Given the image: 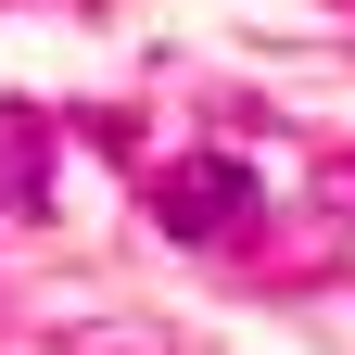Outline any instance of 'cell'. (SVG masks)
Listing matches in <instances>:
<instances>
[{"label": "cell", "mask_w": 355, "mask_h": 355, "mask_svg": "<svg viewBox=\"0 0 355 355\" xmlns=\"http://www.w3.org/2000/svg\"><path fill=\"white\" fill-rule=\"evenodd\" d=\"M38 203H51V114L0 102V216H38Z\"/></svg>", "instance_id": "2"}, {"label": "cell", "mask_w": 355, "mask_h": 355, "mask_svg": "<svg viewBox=\"0 0 355 355\" xmlns=\"http://www.w3.org/2000/svg\"><path fill=\"white\" fill-rule=\"evenodd\" d=\"M318 203H330L343 229H355V153H330V165H318Z\"/></svg>", "instance_id": "3"}, {"label": "cell", "mask_w": 355, "mask_h": 355, "mask_svg": "<svg viewBox=\"0 0 355 355\" xmlns=\"http://www.w3.org/2000/svg\"><path fill=\"white\" fill-rule=\"evenodd\" d=\"M254 191H266V178H254L241 153H178V165L153 178V229H165V241H229L241 216H254Z\"/></svg>", "instance_id": "1"}]
</instances>
